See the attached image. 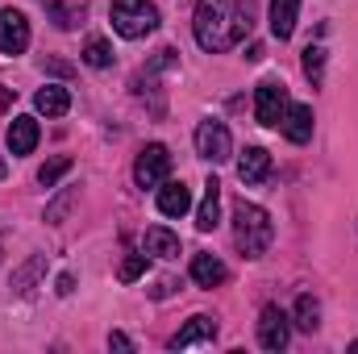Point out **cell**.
Returning a JSON list of instances; mask_svg holds the SVG:
<instances>
[{
	"mask_svg": "<svg viewBox=\"0 0 358 354\" xmlns=\"http://www.w3.org/2000/svg\"><path fill=\"white\" fill-rule=\"evenodd\" d=\"M255 29V0H196L192 34L204 55H225Z\"/></svg>",
	"mask_w": 358,
	"mask_h": 354,
	"instance_id": "obj_1",
	"label": "cell"
},
{
	"mask_svg": "<svg viewBox=\"0 0 358 354\" xmlns=\"http://www.w3.org/2000/svg\"><path fill=\"white\" fill-rule=\"evenodd\" d=\"M271 238H275V225H271L267 208H259L250 200H238V208H234V242H238L242 259H263Z\"/></svg>",
	"mask_w": 358,
	"mask_h": 354,
	"instance_id": "obj_2",
	"label": "cell"
},
{
	"mask_svg": "<svg viewBox=\"0 0 358 354\" xmlns=\"http://www.w3.org/2000/svg\"><path fill=\"white\" fill-rule=\"evenodd\" d=\"M108 21H113V29H117L121 38L142 42V38H150V34L159 29V8H155L150 0H113Z\"/></svg>",
	"mask_w": 358,
	"mask_h": 354,
	"instance_id": "obj_3",
	"label": "cell"
},
{
	"mask_svg": "<svg viewBox=\"0 0 358 354\" xmlns=\"http://www.w3.org/2000/svg\"><path fill=\"white\" fill-rule=\"evenodd\" d=\"M196 155L204 159V163H225L229 155H234V138H229V125L225 121H217V117H204L200 125H196Z\"/></svg>",
	"mask_w": 358,
	"mask_h": 354,
	"instance_id": "obj_4",
	"label": "cell"
},
{
	"mask_svg": "<svg viewBox=\"0 0 358 354\" xmlns=\"http://www.w3.org/2000/svg\"><path fill=\"white\" fill-rule=\"evenodd\" d=\"M167 176H171V150H167L163 142L142 146V155H138V163H134V183H138V187H159Z\"/></svg>",
	"mask_w": 358,
	"mask_h": 354,
	"instance_id": "obj_5",
	"label": "cell"
},
{
	"mask_svg": "<svg viewBox=\"0 0 358 354\" xmlns=\"http://www.w3.org/2000/svg\"><path fill=\"white\" fill-rule=\"evenodd\" d=\"M287 88L279 84V80H263L259 88H255V117H259V125H279L283 121V113H287Z\"/></svg>",
	"mask_w": 358,
	"mask_h": 354,
	"instance_id": "obj_6",
	"label": "cell"
},
{
	"mask_svg": "<svg viewBox=\"0 0 358 354\" xmlns=\"http://www.w3.org/2000/svg\"><path fill=\"white\" fill-rule=\"evenodd\" d=\"M287 342H292V321H287V313L279 309V304H267L263 313H259V346L271 354L287 351Z\"/></svg>",
	"mask_w": 358,
	"mask_h": 354,
	"instance_id": "obj_7",
	"label": "cell"
},
{
	"mask_svg": "<svg viewBox=\"0 0 358 354\" xmlns=\"http://www.w3.org/2000/svg\"><path fill=\"white\" fill-rule=\"evenodd\" d=\"M29 50V21L21 8H0V55H25Z\"/></svg>",
	"mask_w": 358,
	"mask_h": 354,
	"instance_id": "obj_8",
	"label": "cell"
},
{
	"mask_svg": "<svg viewBox=\"0 0 358 354\" xmlns=\"http://www.w3.org/2000/svg\"><path fill=\"white\" fill-rule=\"evenodd\" d=\"M217 342V321L213 317H204V313H196L183 330H179L176 338H171V351H192V346H213Z\"/></svg>",
	"mask_w": 358,
	"mask_h": 354,
	"instance_id": "obj_9",
	"label": "cell"
},
{
	"mask_svg": "<svg viewBox=\"0 0 358 354\" xmlns=\"http://www.w3.org/2000/svg\"><path fill=\"white\" fill-rule=\"evenodd\" d=\"M217 225H221V179L208 176L204 179V200H200V208H196V229L208 234V229H217Z\"/></svg>",
	"mask_w": 358,
	"mask_h": 354,
	"instance_id": "obj_10",
	"label": "cell"
},
{
	"mask_svg": "<svg viewBox=\"0 0 358 354\" xmlns=\"http://www.w3.org/2000/svg\"><path fill=\"white\" fill-rule=\"evenodd\" d=\"M279 129H283V138H287V142L304 146V142L313 138V108H308V104H287V113H283Z\"/></svg>",
	"mask_w": 358,
	"mask_h": 354,
	"instance_id": "obj_11",
	"label": "cell"
},
{
	"mask_svg": "<svg viewBox=\"0 0 358 354\" xmlns=\"http://www.w3.org/2000/svg\"><path fill=\"white\" fill-rule=\"evenodd\" d=\"M192 208V192L183 187V179H163L159 183V213L163 217H183Z\"/></svg>",
	"mask_w": 358,
	"mask_h": 354,
	"instance_id": "obj_12",
	"label": "cell"
},
{
	"mask_svg": "<svg viewBox=\"0 0 358 354\" xmlns=\"http://www.w3.org/2000/svg\"><path fill=\"white\" fill-rule=\"evenodd\" d=\"M142 250H146L150 259H176L179 255V238L167 229V225H150V229L142 234Z\"/></svg>",
	"mask_w": 358,
	"mask_h": 354,
	"instance_id": "obj_13",
	"label": "cell"
},
{
	"mask_svg": "<svg viewBox=\"0 0 358 354\" xmlns=\"http://www.w3.org/2000/svg\"><path fill=\"white\" fill-rule=\"evenodd\" d=\"M38 146V121L34 117H13L8 125V155H34Z\"/></svg>",
	"mask_w": 358,
	"mask_h": 354,
	"instance_id": "obj_14",
	"label": "cell"
},
{
	"mask_svg": "<svg viewBox=\"0 0 358 354\" xmlns=\"http://www.w3.org/2000/svg\"><path fill=\"white\" fill-rule=\"evenodd\" d=\"M271 176V155L263 146H246V155L238 159V179L242 183H263Z\"/></svg>",
	"mask_w": 358,
	"mask_h": 354,
	"instance_id": "obj_15",
	"label": "cell"
},
{
	"mask_svg": "<svg viewBox=\"0 0 358 354\" xmlns=\"http://www.w3.org/2000/svg\"><path fill=\"white\" fill-rule=\"evenodd\" d=\"M296 17H300V0H271V34L279 42L296 34Z\"/></svg>",
	"mask_w": 358,
	"mask_h": 354,
	"instance_id": "obj_16",
	"label": "cell"
},
{
	"mask_svg": "<svg viewBox=\"0 0 358 354\" xmlns=\"http://www.w3.org/2000/svg\"><path fill=\"white\" fill-rule=\"evenodd\" d=\"M34 108L46 113V117H67L71 113V92L63 88V84H46V88H38V96H34Z\"/></svg>",
	"mask_w": 358,
	"mask_h": 354,
	"instance_id": "obj_17",
	"label": "cell"
},
{
	"mask_svg": "<svg viewBox=\"0 0 358 354\" xmlns=\"http://www.w3.org/2000/svg\"><path fill=\"white\" fill-rule=\"evenodd\" d=\"M42 275H46V255H29L25 263L13 271V283H8V288H13L17 296H29V292H34V283H38Z\"/></svg>",
	"mask_w": 358,
	"mask_h": 354,
	"instance_id": "obj_18",
	"label": "cell"
},
{
	"mask_svg": "<svg viewBox=\"0 0 358 354\" xmlns=\"http://www.w3.org/2000/svg\"><path fill=\"white\" fill-rule=\"evenodd\" d=\"M225 263L217 259V255H192V279L200 283V288H217V283H225Z\"/></svg>",
	"mask_w": 358,
	"mask_h": 354,
	"instance_id": "obj_19",
	"label": "cell"
},
{
	"mask_svg": "<svg viewBox=\"0 0 358 354\" xmlns=\"http://www.w3.org/2000/svg\"><path fill=\"white\" fill-rule=\"evenodd\" d=\"M46 13H50V21H55L59 29H76V25L88 17L84 0H46Z\"/></svg>",
	"mask_w": 358,
	"mask_h": 354,
	"instance_id": "obj_20",
	"label": "cell"
},
{
	"mask_svg": "<svg viewBox=\"0 0 358 354\" xmlns=\"http://www.w3.org/2000/svg\"><path fill=\"white\" fill-rule=\"evenodd\" d=\"M321 325V304H317V296H300L296 300V330H304V334H313Z\"/></svg>",
	"mask_w": 358,
	"mask_h": 354,
	"instance_id": "obj_21",
	"label": "cell"
},
{
	"mask_svg": "<svg viewBox=\"0 0 358 354\" xmlns=\"http://www.w3.org/2000/svg\"><path fill=\"white\" fill-rule=\"evenodd\" d=\"M71 171V155H55V159H46L42 167H38V183L42 187H59V179Z\"/></svg>",
	"mask_w": 358,
	"mask_h": 354,
	"instance_id": "obj_22",
	"label": "cell"
},
{
	"mask_svg": "<svg viewBox=\"0 0 358 354\" xmlns=\"http://www.w3.org/2000/svg\"><path fill=\"white\" fill-rule=\"evenodd\" d=\"M84 63L88 67H113V46H108V38H88L84 42Z\"/></svg>",
	"mask_w": 358,
	"mask_h": 354,
	"instance_id": "obj_23",
	"label": "cell"
},
{
	"mask_svg": "<svg viewBox=\"0 0 358 354\" xmlns=\"http://www.w3.org/2000/svg\"><path fill=\"white\" fill-rule=\"evenodd\" d=\"M76 196H80L76 187H59V196H55V200L46 204V221H50V225H59V221H63V217L71 213V204H76Z\"/></svg>",
	"mask_w": 358,
	"mask_h": 354,
	"instance_id": "obj_24",
	"label": "cell"
},
{
	"mask_svg": "<svg viewBox=\"0 0 358 354\" xmlns=\"http://www.w3.org/2000/svg\"><path fill=\"white\" fill-rule=\"evenodd\" d=\"M304 76L313 80V84H321V76H325V46H304Z\"/></svg>",
	"mask_w": 358,
	"mask_h": 354,
	"instance_id": "obj_25",
	"label": "cell"
},
{
	"mask_svg": "<svg viewBox=\"0 0 358 354\" xmlns=\"http://www.w3.org/2000/svg\"><path fill=\"white\" fill-rule=\"evenodd\" d=\"M146 259H150L146 250H142V255H129V259L121 263V271H117V279H121V283H134V279H142V275H146Z\"/></svg>",
	"mask_w": 358,
	"mask_h": 354,
	"instance_id": "obj_26",
	"label": "cell"
},
{
	"mask_svg": "<svg viewBox=\"0 0 358 354\" xmlns=\"http://www.w3.org/2000/svg\"><path fill=\"white\" fill-rule=\"evenodd\" d=\"M108 351H134V342H129L125 334H117V330H113V334H108Z\"/></svg>",
	"mask_w": 358,
	"mask_h": 354,
	"instance_id": "obj_27",
	"label": "cell"
},
{
	"mask_svg": "<svg viewBox=\"0 0 358 354\" xmlns=\"http://www.w3.org/2000/svg\"><path fill=\"white\" fill-rule=\"evenodd\" d=\"M55 292H59V296H71V292H76V275H59Z\"/></svg>",
	"mask_w": 358,
	"mask_h": 354,
	"instance_id": "obj_28",
	"label": "cell"
},
{
	"mask_svg": "<svg viewBox=\"0 0 358 354\" xmlns=\"http://www.w3.org/2000/svg\"><path fill=\"white\" fill-rule=\"evenodd\" d=\"M150 292L163 300V296H171V292H176V279H159V288H150Z\"/></svg>",
	"mask_w": 358,
	"mask_h": 354,
	"instance_id": "obj_29",
	"label": "cell"
},
{
	"mask_svg": "<svg viewBox=\"0 0 358 354\" xmlns=\"http://www.w3.org/2000/svg\"><path fill=\"white\" fill-rule=\"evenodd\" d=\"M13 96H17V92H13V88H4V84H0V113H8V108H13Z\"/></svg>",
	"mask_w": 358,
	"mask_h": 354,
	"instance_id": "obj_30",
	"label": "cell"
},
{
	"mask_svg": "<svg viewBox=\"0 0 358 354\" xmlns=\"http://www.w3.org/2000/svg\"><path fill=\"white\" fill-rule=\"evenodd\" d=\"M246 59H250V63H263V46H259V42H250V50H246Z\"/></svg>",
	"mask_w": 358,
	"mask_h": 354,
	"instance_id": "obj_31",
	"label": "cell"
},
{
	"mask_svg": "<svg viewBox=\"0 0 358 354\" xmlns=\"http://www.w3.org/2000/svg\"><path fill=\"white\" fill-rule=\"evenodd\" d=\"M0 263H4V234H0Z\"/></svg>",
	"mask_w": 358,
	"mask_h": 354,
	"instance_id": "obj_32",
	"label": "cell"
},
{
	"mask_svg": "<svg viewBox=\"0 0 358 354\" xmlns=\"http://www.w3.org/2000/svg\"><path fill=\"white\" fill-rule=\"evenodd\" d=\"M350 351H355V354H358V342H350Z\"/></svg>",
	"mask_w": 358,
	"mask_h": 354,
	"instance_id": "obj_33",
	"label": "cell"
}]
</instances>
